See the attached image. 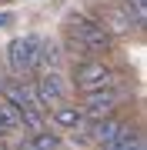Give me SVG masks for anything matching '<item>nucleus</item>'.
Segmentation results:
<instances>
[{
  "label": "nucleus",
  "instance_id": "nucleus-11",
  "mask_svg": "<svg viewBox=\"0 0 147 150\" xmlns=\"http://www.w3.org/2000/svg\"><path fill=\"white\" fill-rule=\"evenodd\" d=\"M124 7H127V10H131V13L137 17V20L144 23V13H147V0H124Z\"/></svg>",
  "mask_w": 147,
  "mask_h": 150
},
{
  "label": "nucleus",
  "instance_id": "nucleus-6",
  "mask_svg": "<svg viewBox=\"0 0 147 150\" xmlns=\"http://www.w3.org/2000/svg\"><path fill=\"white\" fill-rule=\"evenodd\" d=\"M120 97H124V93H120V90H114V87H107V90H94V93H84L80 110H84V117H87V120L110 117V113L117 110Z\"/></svg>",
  "mask_w": 147,
  "mask_h": 150
},
{
  "label": "nucleus",
  "instance_id": "nucleus-8",
  "mask_svg": "<svg viewBox=\"0 0 147 150\" xmlns=\"http://www.w3.org/2000/svg\"><path fill=\"white\" fill-rule=\"evenodd\" d=\"M127 134V123L124 120H117L114 113H110V117H100V120H94L90 127H87V137L94 140V144H100L104 150H107L110 144H117L120 137Z\"/></svg>",
  "mask_w": 147,
  "mask_h": 150
},
{
  "label": "nucleus",
  "instance_id": "nucleus-10",
  "mask_svg": "<svg viewBox=\"0 0 147 150\" xmlns=\"http://www.w3.org/2000/svg\"><path fill=\"white\" fill-rule=\"evenodd\" d=\"M27 150H57V137L54 134H44V130H37L33 140L27 144Z\"/></svg>",
  "mask_w": 147,
  "mask_h": 150
},
{
  "label": "nucleus",
  "instance_id": "nucleus-9",
  "mask_svg": "<svg viewBox=\"0 0 147 150\" xmlns=\"http://www.w3.org/2000/svg\"><path fill=\"white\" fill-rule=\"evenodd\" d=\"M107 150H144V140H141V134H137L134 127H127V134L117 140V144H110Z\"/></svg>",
  "mask_w": 147,
  "mask_h": 150
},
{
  "label": "nucleus",
  "instance_id": "nucleus-3",
  "mask_svg": "<svg viewBox=\"0 0 147 150\" xmlns=\"http://www.w3.org/2000/svg\"><path fill=\"white\" fill-rule=\"evenodd\" d=\"M97 23L110 33V37H127V33H134L137 27H141V20H137L124 4H104Z\"/></svg>",
  "mask_w": 147,
  "mask_h": 150
},
{
  "label": "nucleus",
  "instance_id": "nucleus-2",
  "mask_svg": "<svg viewBox=\"0 0 147 150\" xmlns=\"http://www.w3.org/2000/svg\"><path fill=\"white\" fill-rule=\"evenodd\" d=\"M74 80L84 93H94V90H107V87L117 83V74L110 70L104 60H80L74 70Z\"/></svg>",
  "mask_w": 147,
  "mask_h": 150
},
{
  "label": "nucleus",
  "instance_id": "nucleus-1",
  "mask_svg": "<svg viewBox=\"0 0 147 150\" xmlns=\"http://www.w3.org/2000/svg\"><path fill=\"white\" fill-rule=\"evenodd\" d=\"M64 33L74 54H87V57H104L114 47V37L100 27L94 17L87 13H67L64 17Z\"/></svg>",
  "mask_w": 147,
  "mask_h": 150
},
{
  "label": "nucleus",
  "instance_id": "nucleus-7",
  "mask_svg": "<svg viewBox=\"0 0 147 150\" xmlns=\"http://www.w3.org/2000/svg\"><path fill=\"white\" fill-rule=\"evenodd\" d=\"M50 120H54L60 130H70L74 137H87V127H90L87 117H84V110L77 107V103H67V100L50 110Z\"/></svg>",
  "mask_w": 147,
  "mask_h": 150
},
{
  "label": "nucleus",
  "instance_id": "nucleus-4",
  "mask_svg": "<svg viewBox=\"0 0 147 150\" xmlns=\"http://www.w3.org/2000/svg\"><path fill=\"white\" fill-rule=\"evenodd\" d=\"M33 97H37L40 110H54L57 103H64L67 100V83L60 77V70H44L37 77V83H33Z\"/></svg>",
  "mask_w": 147,
  "mask_h": 150
},
{
  "label": "nucleus",
  "instance_id": "nucleus-5",
  "mask_svg": "<svg viewBox=\"0 0 147 150\" xmlns=\"http://www.w3.org/2000/svg\"><path fill=\"white\" fill-rule=\"evenodd\" d=\"M37 50H40V37H17L7 47V60H10L13 74H30L37 70Z\"/></svg>",
  "mask_w": 147,
  "mask_h": 150
},
{
  "label": "nucleus",
  "instance_id": "nucleus-12",
  "mask_svg": "<svg viewBox=\"0 0 147 150\" xmlns=\"http://www.w3.org/2000/svg\"><path fill=\"white\" fill-rule=\"evenodd\" d=\"M13 20V13H7V10H0V27H7V23Z\"/></svg>",
  "mask_w": 147,
  "mask_h": 150
}]
</instances>
